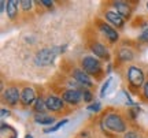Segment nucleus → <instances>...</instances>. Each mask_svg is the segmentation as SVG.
Segmentation results:
<instances>
[{"label":"nucleus","instance_id":"nucleus-26","mask_svg":"<svg viewBox=\"0 0 148 138\" xmlns=\"http://www.w3.org/2000/svg\"><path fill=\"white\" fill-rule=\"evenodd\" d=\"M143 97L144 100L148 101V80L145 81V84L143 85Z\"/></svg>","mask_w":148,"mask_h":138},{"label":"nucleus","instance_id":"nucleus-28","mask_svg":"<svg viewBox=\"0 0 148 138\" xmlns=\"http://www.w3.org/2000/svg\"><path fill=\"white\" fill-rule=\"evenodd\" d=\"M0 114H1V116H10V115H11V112L8 111V109H5V108H1Z\"/></svg>","mask_w":148,"mask_h":138},{"label":"nucleus","instance_id":"nucleus-7","mask_svg":"<svg viewBox=\"0 0 148 138\" xmlns=\"http://www.w3.org/2000/svg\"><path fill=\"white\" fill-rule=\"evenodd\" d=\"M62 99L64 103H67L70 105H78L82 101V92L81 89H66L62 93Z\"/></svg>","mask_w":148,"mask_h":138},{"label":"nucleus","instance_id":"nucleus-32","mask_svg":"<svg viewBox=\"0 0 148 138\" xmlns=\"http://www.w3.org/2000/svg\"><path fill=\"white\" fill-rule=\"evenodd\" d=\"M147 8H148V3H147Z\"/></svg>","mask_w":148,"mask_h":138},{"label":"nucleus","instance_id":"nucleus-5","mask_svg":"<svg viewBox=\"0 0 148 138\" xmlns=\"http://www.w3.org/2000/svg\"><path fill=\"white\" fill-rule=\"evenodd\" d=\"M21 92L18 89V86H7L3 93H1V97H3V101H4L7 105L10 107H15L18 105V103L21 101Z\"/></svg>","mask_w":148,"mask_h":138},{"label":"nucleus","instance_id":"nucleus-20","mask_svg":"<svg viewBox=\"0 0 148 138\" xmlns=\"http://www.w3.org/2000/svg\"><path fill=\"white\" fill-rule=\"evenodd\" d=\"M138 41H141V43H148V23L144 25L143 32H141V34L138 36Z\"/></svg>","mask_w":148,"mask_h":138},{"label":"nucleus","instance_id":"nucleus-14","mask_svg":"<svg viewBox=\"0 0 148 138\" xmlns=\"http://www.w3.org/2000/svg\"><path fill=\"white\" fill-rule=\"evenodd\" d=\"M21 5V1L18 0H8L7 1V8H5V12H7V16L10 19H15L18 16V8Z\"/></svg>","mask_w":148,"mask_h":138},{"label":"nucleus","instance_id":"nucleus-30","mask_svg":"<svg viewBox=\"0 0 148 138\" xmlns=\"http://www.w3.org/2000/svg\"><path fill=\"white\" fill-rule=\"evenodd\" d=\"M107 74H110L111 73V64H108V66H107V71H106Z\"/></svg>","mask_w":148,"mask_h":138},{"label":"nucleus","instance_id":"nucleus-16","mask_svg":"<svg viewBox=\"0 0 148 138\" xmlns=\"http://www.w3.org/2000/svg\"><path fill=\"white\" fill-rule=\"evenodd\" d=\"M34 122L38 123L40 126H49L55 123V116H51L47 114H37L34 116Z\"/></svg>","mask_w":148,"mask_h":138},{"label":"nucleus","instance_id":"nucleus-29","mask_svg":"<svg viewBox=\"0 0 148 138\" xmlns=\"http://www.w3.org/2000/svg\"><path fill=\"white\" fill-rule=\"evenodd\" d=\"M0 4H1V7H0V11H1V12H4V7H5V4H7V1L1 0V3H0Z\"/></svg>","mask_w":148,"mask_h":138},{"label":"nucleus","instance_id":"nucleus-24","mask_svg":"<svg viewBox=\"0 0 148 138\" xmlns=\"http://www.w3.org/2000/svg\"><path fill=\"white\" fill-rule=\"evenodd\" d=\"M138 112H140V107H133L132 109L129 111V114H130V118L132 119H136L138 115Z\"/></svg>","mask_w":148,"mask_h":138},{"label":"nucleus","instance_id":"nucleus-2","mask_svg":"<svg viewBox=\"0 0 148 138\" xmlns=\"http://www.w3.org/2000/svg\"><path fill=\"white\" fill-rule=\"evenodd\" d=\"M62 52L60 47H49V48H42L34 55V63L38 67H47L53 63V60L56 59L59 53Z\"/></svg>","mask_w":148,"mask_h":138},{"label":"nucleus","instance_id":"nucleus-15","mask_svg":"<svg viewBox=\"0 0 148 138\" xmlns=\"http://www.w3.org/2000/svg\"><path fill=\"white\" fill-rule=\"evenodd\" d=\"M118 59H119V62L122 63H125V62H130L134 59V52H133L130 48H119V51H118Z\"/></svg>","mask_w":148,"mask_h":138},{"label":"nucleus","instance_id":"nucleus-27","mask_svg":"<svg viewBox=\"0 0 148 138\" xmlns=\"http://www.w3.org/2000/svg\"><path fill=\"white\" fill-rule=\"evenodd\" d=\"M40 4H42L44 7H48V8H49V7H52L53 5V3L52 1H49V0H41V1H40Z\"/></svg>","mask_w":148,"mask_h":138},{"label":"nucleus","instance_id":"nucleus-3","mask_svg":"<svg viewBox=\"0 0 148 138\" xmlns=\"http://www.w3.org/2000/svg\"><path fill=\"white\" fill-rule=\"evenodd\" d=\"M81 69L93 77H100L103 74V66L100 59H97L93 55H88L81 59Z\"/></svg>","mask_w":148,"mask_h":138},{"label":"nucleus","instance_id":"nucleus-9","mask_svg":"<svg viewBox=\"0 0 148 138\" xmlns=\"http://www.w3.org/2000/svg\"><path fill=\"white\" fill-rule=\"evenodd\" d=\"M90 51L93 53V56H96L97 59L100 60H104V62H110L111 60V55H110V51L108 48L101 43H93L90 45Z\"/></svg>","mask_w":148,"mask_h":138},{"label":"nucleus","instance_id":"nucleus-17","mask_svg":"<svg viewBox=\"0 0 148 138\" xmlns=\"http://www.w3.org/2000/svg\"><path fill=\"white\" fill-rule=\"evenodd\" d=\"M33 109H34V112H37V114H45V111H47L45 100H44L42 97H38L36 100V103L33 104Z\"/></svg>","mask_w":148,"mask_h":138},{"label":"nucleus","instance_id":"nucleus-4","mask_svg":"<svg viewBox=\"0 0 148 138\" xmlns=\"http://www.w3.org/2000/svg\"><path fill=\"white\" fill-rule=\"evenodd\" d=\"M126 77H127V82H129V86L134 89V90H138L140 88H143V85L145 84V75H144V71L141 67L138 66H129L126 71Z\"/></svg>","mask_w":148,"mask_h":138},{"label":"nucleus","instance_id":"nucleus-19","mask_svg":"<svg viewBox=\"0 0 148 138\" xmlns=\"http://www.w3.org/2000/svg\"><path fill=\"white\" fill-rule=\"evenodd\" d=\"M81 92H82V100H84V103H92V101H93V93H92L89 89L82 88Z\"/></svg>","mask_w":148,"mask_h":138},{"label":"nucleus","instance_id":"nucleus-6","mask_svg":"<svg viewBox=\"0 0 148 138\" xmlns=\"http://www.w3.org/2000/svg\"><path fill=\"white\" fill-rule=\"evenodd\" d=\"M73 78L81 88L90 89V88L95 86V82L92 81L90 75L88 74V73H85L82 69H74L73 70Z\"/></svg>","mask_w":148,"mask_h":138},{"label":"nucleus","instance_id":"nucleus-12","mask_svg":"<svg viewBox=\"0 0 148 138\" xmlns=\"http://www.w3.org/2000/svg\"><path fill=\"white\" fill-rule=\"evenodd\" d=\"M37 97H36V90L30 88V86H26L23 88L21 92V103L22 105L25 107H29V105H33L36 103Z\"/></svg>","mask_w":148,"mask_h":138},{"label":"nucleus","instance_id":"nucleus-10","mask_svg":"<svg viewBox=\"0 0 148 138\" xmlns=\"http://www.w3.org/2000/svg\"><path fill=\"white\" fill-rule=\"evenodd\" d=\"M45 105L47 109L51 112H60L64 108V101L63 99H60L55 94H49L45 99Z\"/></svg>","mask_w":148,"mask_h":138},{"label":"nucleus","instance_id":"nucleus-21","mask_svg":"<svg viewBox=\"0 0 148 138\" xmlns=\"http://www.w3.org/2000/svg\"><path fill=\"white\" fill-rule=\"evenodd\" d=\"M21 7L23 11H30L33 8V1L32 0H21Z\"/></svg>","mask_w":148,"mask_h":138},{"label":"nucleus","instance_id":"nucleus-31","mask_svg":"<svg viewBox=\"0 0 148 138\" xmlns=\"http://www.w3.org/2000/svg\"><path fill=\"white\" fill-rule=\"evenodd\" d=\"M26 138H33V137H32V135H26Z\"/></svg>","mask_w":148,"mask_h":138},{"label":"nucleus","instance_id":"nucleus-23","mask_svg":"<svg viewBox=\"0 0 148 138\" xmlns=\"http://www.w3.org/2000/svg\"><path fill=\"white\" fill-rule=\"evenodd\" d=\"M111 81H112V78H108V80H106V82L103 84V86H101V89H100V97H104L107 93V89H108V86H110L111 84Z\"/></svg>","mask_w":148,"mask_h":138},{"label":"nucleus","instance_id":"nucleus-8","mask_svg":"<svg viewBox=\"0 0 148 138\" xmlns=\"http://www.w3.org/2000/svg\"><path fill=\"white\" fill-rule=\"evenodd\" d=\"M97 26H99L100 32L106 36V38L110 43H116L119 40V33L116 32L115 27H112L111 25H108V23L103 21H97Z\"/></svg>","mask_w":148,"mask_h":138},{"label":"nucleus","instance_id":"nucleus-18","mask_svg":"<svg viewBox=\"0 0 148 138\" xmlns=\"http://www.w3.org/2000/svg\"><path fill=\"white\" fill-rule=\"evenodd\" d=\"M69 122V119H62L60 122H58L56 124H53L52 127H47V128H44V133L45 134H49V133H53V131H56V130H59L60 127H63L66 123Z\"/></svg>","mask_w":148,"mask_h":138},{"label":"nucleus","instance_id":"nucleus-13","mask_svg":"<svg viewBox=\"0 0 148 138\" xmlns=\"http://www.w3.org/2000/svg\"><path fill=\"white\" fill-rule=\"evenodd\" d=\"M112 7L115 8V11L123 19H129V18L132 16V7H130V4H129L127 1H121V0L114 1V3H112Z\"/></svg>","mask_w":148,"mask_h":138},{"label":"nucleus","instance_id":"nucleus-25","mask_svg":"<svg viewBox=\"0 0 148 138\" xmlns=\"http://www.w3.org/2000/svg\"><path fill=\"white\" fill-rule=\"evenodd\" d=\"M123 138H141V137H140L136 131H126L125 135H123Z\"/></svg>","mask_w":148,"mask_h":138},{"label":"nucleus","instance_id":"nucleus-22","mask_svg":"<svg viewBox=\"0 0 148 138\" xmlns=\"http://www.w3.org/2000/svg\"><path fill=\"white\" fill-rule=\"evenodd\" d=\"M88 109L92 112H99L101 109V104H100V101H95V103H92V104H89L88 105Z\"/></svg>","mask_w":148,"mask_h":138},{"label":"nucleus","instance_id":"nucleus-11","mask_svg":"<svg viewBox=\"0 0 148 138\" xmlns=\"http://www.w3.org/2000/svg\"><path fill=\"white\" fill-rule=\"evenodd\" d=\"M104 18H106V21L110 22V25L112 27H116V29H123L125 27V19L116 11L112 10L104 11Z\"/></svg>","mask_w":148,"mask_h":138},{"label":"nucleus","instance_id":"nucleus-1","mask_svg":"<svg viewBox=\"0 0 148 138\" xmlns=\"http://www.w3.org/2000/svg\"><path fill=\"white\" fill-rule=\"evenodd\" d=\"M100 126L104 131H111L115 134L126 133V122L123 120V118L116 114V112H108L104 116L101 118Z\"/></svg>","mask_w":148,"mask_h":138}]
</instances>
